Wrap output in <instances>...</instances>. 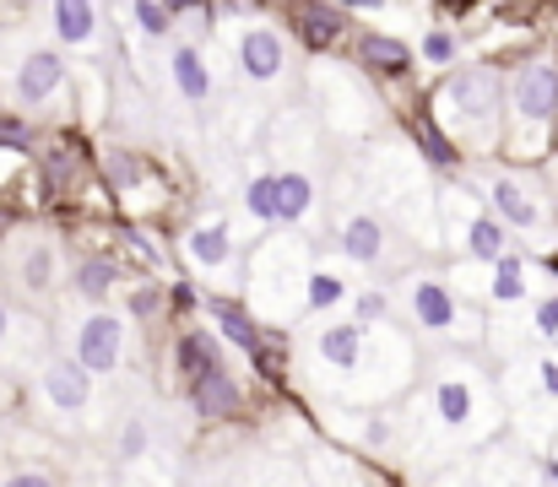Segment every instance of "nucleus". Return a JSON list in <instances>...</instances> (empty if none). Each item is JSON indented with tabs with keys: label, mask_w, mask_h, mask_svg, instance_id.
Masks as SVG:
<instances>
[{
	"label": "nucleus",
	"mask_w": 558,
	"mask_h": 487,
	"mask_svg": "<svg viewBox=\"0 0 558 487\" xmlns=\"http://www.w3.org/2000/svg\"><path fill=\"white\" fill-rule=\"evenodd\" d=\"M310 363H315V374L342 401H359V406H379V401L401 395L423 374L417 368V346L396 325L364 330V325H353V320L320 325L310 336Z\"/></svg>",
	"instance_id": "1"
},
{
	"label": "nucleus",
	"mask_w": 558,
	"mask_h": 487,
	"mask_svg": "<svg viewBox=\"0 0 558 487\" xmlns=\"http://www.w3.org/2000/svg\"><path fill=\"white\" fill-rule=\"evenodd\" d=\"M417 412L423 428L445 445V450H466L483 445L505 428V395L499 379L472 357V352H439V363H428V374H417Z\"/></svg>",
	"instance_id": "2"
},
{
	"label": "nucleus",
	"mask_w": 558,
	"mask_h": 487,
	"mask_svg": "<svg viewBox=\"0 0 558 487\" xmlns=\"http://www.w3.org/2000/svg\"><path fill=\"white\" fill-rule=\"evenodd\" d=\"M428 120L456 142L461 158H499L505 153V65L466 60L428 93Z\"/></svg>",
	"instance_id": "3"
},
{
	"label": "nucleus",
	"mask_w": 558,
	"mask_h": 487,
	"mask_svg": "<svg viewBox=\"0 0 558 487\" xmlns=\"http://www.w3.org/2000/svg\"><path fill=\"white\" fill-rule=\"evenodd\" d=\"M558 153V49L543 44L505 65V153L515 168H543Z\"/></svg>",
	"instance_id": "4"
},
{
	"label": "nucleus",
	"mask_w": 558,
	"mask_h": 487,
	"mask_svg": "<svg viewBox=\"0 0 558 487\" xmlns=\"http://www.w3.org/2000/svg\"><path fill=\"white\" fill-rule=\"evenodd\" d=\"M483 206L510 228V239H526L537 249H548L558 239V211H554V195H548V179L543 168H515V162L494 158V162H477L472 173H461Z\"/></svg>",
	"instance_id": "5"
},
{
	"label": "nucleus",
	"mask_w": 558,
	"mask_h": 487,
	"mask_svg": "<svg viewBox=\"0 0 558 487\" xmlns=\"http://www.w3.org/2000/svg\"><path fill=\"white\" fill-rule=\"evenodd\" d=\"M401 304H407V320H412L417 336L445 341L450 352H472V346H483V336H488V315H483L477 304H466L439 271L407 277V282H401Z\"/></svg>",
	"instance_id": "6"
},
{
	"label": "nucleus",
	"mask_w": 558,
	"mask_h": 487,
	"mask_svg": "<svg viewBox=\"0 0 558 487\" xmlns=\"http://www.w3.org/2000/svg\"><path fill=\"white\" fill-rule=\"evenodd\" d=\"M439 233L461 255V266H494L510 255V228L483 206L466 179H439Z\"/></svg>",
	"instance_id": "7"
},
{
	"label": "nucleus",
	"mask_w": 558,
	"mask_h": 487,
	"mask_svg": "<svg viewBox=\"0 0 558 487\" xmlns=\"http://www.w3.org/2000/svg\"><path fill=\"white\" fill-rule=\"evenodd\" d=\"M310 271H315V266H310L304 244L288 239V233H277V239H266V244L255 249V260H250V293L260 299L266 320H293V315H304Z\"/></svg>",
	"instance_id": "8"
},
{
	"label": "nucleus",
	"mask_w": 558,
	"mask_h": 487,
	"mask_svg": "<svg viewBox=\"0 0 558 487\" xmlns=\"http://www.w3.org/2000/svg\"><path fill=\"white\" fill-rule=\"evenodd\" d=\"M499 395H505V412L548 428V439H558V352H548V346L515 352L510 368L499 374Z\"/></svg>",
	"instance_id": "9"
},
{
	"label": "nucleus",
	"mask_w": 558,
	"mask_h": 487,
	"mask_svg": "<svg viewBox=\"0 0 558 487\" xmlns=\"http://www.w3.org/2000/svg\"><path fill=\"white\" fill-rule=\"evenodd\" d=\"M11 98L22 114H65L71 109V65L60 49L38 44L11 65Z\"/></svg>",
	"instance_id": "10"
},
{
	"label": "nucleus",
	"mask_w": 558,
	"mask_h": 487,
	"mask_svg": "<svg viewBox=\"0 0 558 487\" xmlns=\"http://www.w3.org/2000/svg\"><path fill=\"white\" fill-rule=\"evenodd\" d=\"M71 357L93 379L125 368V357H131V320L114 315V309H82L76 325H71Z\"/></svg>",
	"instance_id": "11"
},
{
	"label": "nucleus",
	"mask_w": 558,
	"mask_h": 487,
	"mask_svg": "<svg viewBox=\"0 0 558 487\" xmlns=\"http://www.w3.org/2000/svg\"><path fill=\"white\" fill-rule=\"evenodd\" d=\"M315 98H320V120L331 131H369L379 104L369 98V87L348 71V65H320L315 71Z\"/></svg>",
	"instance_id": "12"
},
{
	"label": "nucleus",
	"mask_w": 558,
	"mask_h": 487,
	"mask_svg": "<svg viewBox=\"0 0 558 487\" xmlns=\"http://www.w3.org/2000/svg\"><path fill=\"white\" fill-rule=\"evenodd\" d=\"M98 173H104L109 195H114L125 211H136V217H147V211H158V206L169 200V190H163L158 168L142 158V153H131V147H109Z\"/></svg>",
	"instance_id": "13"
},
{
	"label": "nucleus",
	"mask_w": 558,
	"mask_h": 487,
	"mask_svg": "<svg viewBox=\"0 0 558 487\" xmlns=\"http://www.w3.org/2000/svg\"><path fill=\"white\" fill-rule=\"evenodd\" d=\"M38 401H44V412L76 423V417L93 406V374H87L71 352H54V357H44V368H38Z\"/></svg>",
	"instance_id": "14"
},
{
	"label": "nucleus",
	"mask_w": 558,
	"mask_h": 487,
	"mask_svg": "<svg viewBox=\"0 0 558 487\" xmlns=\"http://www.w3.org/2000/svg\"><path fill=\"white\" fill-rule=\"evenodd\" d=\"M109 16L114 11H104L93 0H54V5H44L54 49H76V54H98L109 44Z\"/></svg>",
	"instance_id": "15"
},
{
	"label": "nucleus",
	"mask_w": 558,
	"mask_h": 487,
	"mask_svg": "<svg viewBox=\"0 0 558 487\" xmlns=\"http://www.w3.org/2000/svg\"><path fill=\"white\" fill-rule=\"evenodd\" d=\"M477 277H483L477 304H494V309H505V315H515V309L537 304V293H532L537 266H532L521 249H510V255H505V260H494V266H477Z\"/></svg>",
	"instance_id": "16"
},
{
	"label": "nucleus",
	"mask_w": 558,
	"mask_h": 487,
	"mask_svg": "<svg viewBox=\"0 0 558 487\" xmlns=\"http://www.w3.org/2000/svg\"><path fill=\"white\" fill-rule=\"evenodd\" d=\"M353 54H359V71L379 76V82H407L412 65H417V44H407L401 33L390 27H369V33H353Z\"/></svg>",
	"instance_id": "17"
},
{
	"label": "nucleus",
	"mask_w": 558,
	"mask_h": 487,
	"mask_svg": "<svg viewBox=\"0 0 558 487\" xmlns=\"http://www.w3.org/2000/svg\"><path fill=\"white\" fill-rule=\"evenodd\" d=\"M201 309H206V320H211V336H222L233 352L255 357V368L266 363V346H260V341H266V325H260L255 309H244V304H239V299H228V293H211Z\"/></svg>",
	"instance_id": "18"
},
{
	"label": "nucleus",
	"mask_w": 558,
	"mask_h": 487,
	"mask_svg": "<svg viewBox=\"0 0 558 487\" xmlns=\"http://www.w3.org/2000/svg\"><path fill=\"white\" fill-rule=\"evenodd\" d=\"M239 71L255 82V87H277L288 76V38L271 27V22H250L239 33Z\"/></svg>",
	"instance_id": "19"
},
{
	"label": "nucleus",
	"mask_w": 558,
	"mask_h": 487,
	"mask_svg": "<svg viewBox=\"0 0 558 487\" xmlns=\"http://www.w3.org/2000/svg\"><path fill=\"white\" fill-rule=\"evenodd\" d=\"M385 249H390V222H385L379 211H369V206L342 211V222H337V255H342V260H353V266H379Z\"/></svg>",
	"instance_id": "20"
},
{
	"label": "nucleus",
	"mask_w": 558,
	"mask_h": 487,
	"mask_svg": "<svg viewBox=\"0 0 558 487\" xmlns=\"http://www.w3.org/2000/svg\"><path fill=\"white\" fill-rule=\"evenodd\" d=\"M169 363H174V385L190 395L206 374L222 368V341H217L211 330H201V325H185V330L169 341Z\"/></svg>",
	"instance_id": "21"
},
{
	"label": "nucleus",
	"mask_w": 558,
	"mask_h": 487,
	"mask_svg": "<svg viewBox=\"0 0 558 487\" xmlns=\"http://www.w3.org/2000/svg\"><path fill=\"white\" fill-rule=\"evenodd\" d=\"M353 11L348 5H326V0H315V5H293V27H299V44L310 49V54H331L342 38H353Z\"/></svg>",
	"instance_id": "22"
},
{
	"label": "nucleus",
	"mask_w": 558,
	"mask_h": 487,
	"mask_svg": "<svg viewBox=\"0 0 558 487\" xmlns=\"http://www.w3.org/2000/svg\"><path fill=\"white\" fill-rule=\"evenodd\" d=\"M190 406H195V417H206V423H233V417H244V385H239V374L222 363L217 374H206V379L190 390Z\"/></svg>",
	"instance_id": "23"
},
{
	"label": "nucleus",
	"mask_w": 558,
	"mask_h": 487,
	"mask_svg": "<svg viewBox=\"0 0 558 487\" xmlns=\"http://www.w3.org/2000/svg\"><path fill=\"white\" fill-rule=\"evenodd\" d=\"M185 255L195 271H222V266H233V255H239V233H233V222H222V217H206V222H195L185 233Z\"/></svg>",
	"instance_id": "24"
},
{
	"label": "nucleus",
	"mask_w": 558,
	"mask_h": 487,
	"mask_svg": "<svg viewBox=\"0 0 558 487\" xmlns=\"http://www.w3.org/2000/svg\"><path fill=\"white\" fill-rule=\"evenodd\" d=\"M125 282V266L114 260V255H82L76 266H71V288H76V299L87 304V309H104L109 299H114V288Z\"/></svg>",
	"instance_id": "25"
},
{
	"label": "nucleus",
	"mask_w": 558,
	"mask_h": 487,
	"mask_svg": "<svg viewBox=\"0 0 558 487\" xmlns=\"http://www.w3.org/2000/svg\"><path fill=\"white\" fill-rule=\"evenodd\" d=\"M114 16L131 27V49H136V44L158 49V44L174 38V27H180V5H163V0H136V5H120Z\"/></svg>",
	"instance_id": "26"
},
{
	"label": "nucleus",
	"mask_w": 558,
	"mask_h": 487,
	"mask_svg": "<svg viewBox=\"0 0 558 487\" xmlns=\"http://www.w3.org/2000/svg\"><path fill=\"white\" fill-rule=\"evenodd\" d=\"M407 136H412V147H417L423 168H439L445 179H461V173H466V158L456 153V142H450L428 114H412V120H407Z\"/></svg>",
	"instance_id": "27"
},
{
	"label": "nucleus",
	"mask_w": 558,
	"mask_h": 487,
	"mask_svg": "<svg viewBox=\"0 0 558 487\" xmlns=\"http://www.w3.org/2000/svg\"><path fill=\"white\" fill-rule=\"evenodd\" d=\"M169 82L185 104H206L211 98V65L201 54V44H169Z\"/></svg>",
	"instance_id": "28"
},
{
	"label": "nucleus",
	"mask_w": 558,
	"mask_h": 487,
	"mask_svg": "<svg viewBox=\"0 0 558 487\" xmlns=\"http://www.w3.org/2000/svg\"><path fill=\"white\" fill-rule=\"evenodd\" d=\"M461 54H466V33H461V27L434 22V27H423V33H417V65H428V71L450 76L456 65H466Z\"/></svg>",
	"instance_id": "29"
},
{
	"label": "nucleus",
	"mask_w": 558,
	"mask_h": 487,
	"mask_svg": "<svg viewBox=\"0 0 558 487\" xmlns=\"http://www.w3.org/2000/svg\"><path fill=\"white\" fill-rule=\"evenodd\" d=\"M277 200H282V228H304L315 217L320 190L304 168H277Z\"/></svg>",
	"instance_id": "30"
},
{
	"label": "nucleus",
	"mask_w": 558,
	"mask_h": 487,
	"mask_svg": "<svg viewBox=\"0 0 558 487\" xmlns=\"http://www.w3.org/2000/svg\"><path fill=\"white\" fill-rule=\"evenodd\" d=\"M60 244H49V239H38V244H27V255H22V288L33 293V299H49L54 293V282H60Z\"/></svg>",
	"instance_id": "31"
},
{
	"label": "nucleus",
	"mask_w": 558,
	"mask_h": 487,
	"mask_svg": "<svg viewBox=\"0 0 558 487\" xmlns=\"http://www.w3.org/2000/svg\"><path fill=\"white\" fill-rule=\"evenodd\" d=\"M244 211H250V222H260L266 233L271 228H282V200H277V173H250V184H244Z\"/></svg>",
	"instance_id": "32"
},
{
	"label": "nucleus",
	"mask_w": 558,
	"mask_h": 487,
	"mask_svg": "<svg viewBox=\"0 0 558 487\" xmlns=\"http://www.w3.org/2000/svg\"><path fill=\"white\" fill-rule=\"evenodd\" d=\"M0 153H11V158H33V153H44V136H38V125H33L22 109L0 114Z\"/></svg>",
	"instance_id": "33"
},
{
	"label": "nucleus",
	"mask_w": 558,
	"mask_h": 487,
	"mask_svg": "<svg viewBox=\"0 0 558 487\" xmlns=\"http://www.w3.org/2000/svg\"><path fill=\"white\" fill-rule=\"evenodd\" d=\"M348 299V282L337 277V271H310V288H304V315H331L337 304Z\"/></svg>",
	"instance_id": "34"
},
{
	"label": "nucleus",
	"mask_w": 558,
	"mask_h": 487,
	"mask_svg": "<svg viewBox=\"0 0 558 487\" xmlns=\"http://www.w3.org/2000/svg\"><path fill=\"white\" fill-rule=\"evenodd\" d=\"M82 168H87V158H82L71 142H49V153H44V179H49V190H65Z\"/></svg>",
	"instance_id": "35"
},
{
	"label": "nucleus",
	"mask_w": 558,
	"mask_h": 487,
	"mask_svg": "<svg viewBox=\"0 0 558 487\" xmlns=\"http://www.w3.org/2000/svg\"><path fill=\"white\" fill-rule=\"evenodd\" d=\"M169 309V293L158 288V282H131V293H125V315L136 325H147V320H158Z\"/></svg>",
	"instance_id": "36"
},
{
	"label": "nucleus",
	"mask_w": 558,
	"mask_h": 487,
	"mask_svg": "<svg viewBox=\"0 0 558 487\" xmlns=\"http://www.w3.org/2000/svg\"><path fill=\"white\" fill-rule=\"evenodd\" d=\"M526 330H532V341H543V346L558 341V288L537 293V304H532V315H526Z\"/></svg>",
	"instance_id": "37"
},
{
	"label": "nucleus",
	"mask_w": 558,
	"mask_h": 487,
	"mask_svg": "<svg viewBox=\"0 0 558 487\" xmlns=\"http://www.w3.org/2000/svg\"><path fill=\"white\" fill-rule=\"evenodd\" d=\"M353 325H364V330H379V325H390V293H379V288H364V293H353Z\"/></svg>",
	"instance_id": "38"
},
{
	"label": "nucleus",
	"mask_w": 558,
	"mask_h": 487,
	"mask_svg": "<svg viewBox=\"0 0 558 487\" xmlns=\"http://www.w3.org/2000/svg\"><path fill=\"white\" fill-rule=\"evenodd\" d=\"M147 445H153L147 423H142V417H131V423L120 428V461H142V455H147Z\"/></svg>",
	"instance_id": "39"
},
{
	"label": "nucleus",
	"mask_w": 558,
	"mask_h": 487,
	"mask_svg": "<svg viewBox=\"0 0 558 487\" xmlns=\"http://www.w3.org/2000/svg\"><path fill=\"white\" fill-rule=\"evenodd\" d=\"M125 249H131L142 266H163V249H158V239H147L142 228H125Z\"/></svg>",
	"instance_id": "40"
},
{
	"label": "nucleus",
	"mask_w": 558,
	"mask_h": 487,
	"mask_svg": "<svg viewBox=\"0 0 558 487\" xmlns=\"http://www.w3.org/2000/svg\"><path fill=\"white\" fill-rule=\"evenodd\" d=\"M0 487H60V483H54L44 466H16V472L0 477Z\"/></svg>",
	"instance_id": "41"
},
{
	"label": "nucleus",
	"mask_w": 558,
	"mask_h": 487,
	"mask_svg": "<svg viewBox=\"0 0 558 487\" xmlns=\"http://www.w3.org/2000/svg\"><path fill=\"white\" fill-rule=\"evenodd\" d=\"M201 304H206V299L195 293V282H190V277H180V282L169 288V309H180V315H190V309H201Z\"/></svg>",
	"instance_id": "42"
},
{
	"label": "nucleus",
	"mask_w": 558,
	"mask_h": 487,
	"mask_svg": "<svg viewBox=\"0 0 558 487\" xmlns=\"http://www.w3.org/2000/svg\"><path fill=\"white\" fill-rule=\"evenodd\" d=\"M11 330H16V309H11V304H0V352H5Z\"/></svg>",
	"instance_id": "43"
},
{
	"label": "nucleus",
	"mask_w": 558,
	"mask_h": 487,
	"mask_svg": "<svg viewBox=\"0 0 558 487\" xmlns=\"http://www.w3.org/2000/svg\"><path fill=\"white\" fill-rule=\"evenodd\" d=\"M125 487H158V483H125Z\"/></svg>",
	"instance_id": "44"
},
{
	"label": "nucleus",
	"mask_w": 558,
	"mask_h": 487,
	"mask_svg": "<svg viewBox=\"0 0 558 487\" xmlns=\"http://www.w3.org/2000/svg\"><path fill=\"white\" fill-rule=\"evenodd\" d=\"M0 233H5V217H0Z\"/></svg>",
	"instance_id": "45"
}]
</instances>
